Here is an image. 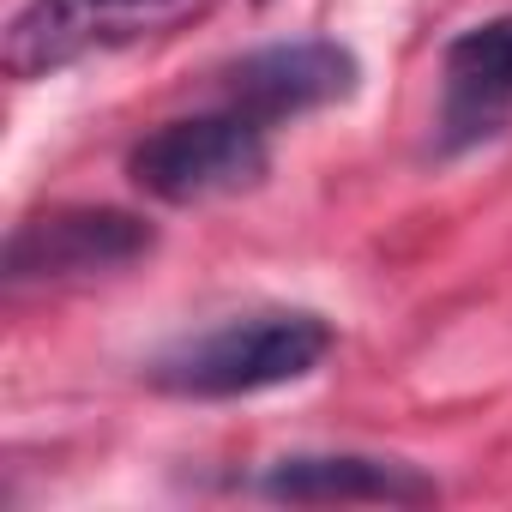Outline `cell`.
Here are the masks:
<instances>
[{
    "instance_id": "8992f818",
    "label": "cell",
    "mask_w": 512,
    "mask_h": 512,
    "mask_svg": "<svg viewBox=\"0 0 512 512\" xmlns=\"http://www.w3.org/2000/svg\"><path fill=\"white\" fill-rule=\"evenodd\" d=\"M260 494L290 500V506H428V500H440V482L422 476L404 458L296 452V458H278L260 476Z\"/></svg>"
},
{
    "instance_id": "7a4b0ae2",
    "label": "cell",
    "mask_w": 512,
    "mask_h": 512,
    "mask_svg": "<svg viewBox=\"0 0 512 512\" xmlns=\"http://www.w3.org/2000/svg\"><path fill=\"white\" fill-rule=\"evenodd\" d=\"M272 127H260L253 115L217 103L205 115H181L163 121L157 133H145L127 157V175L139 193H151L157 205H205L241 187H260L266 163H272Z\"/></svg>"
},
{
    "instance_id": "52a82bcc",
    "label": "cell",
    "mask_w": 512,
    "mask_h": 512,
    "mask_svg": "<svg viewBox=\"0 0 512 512\" xmlns=\"http://www.w3.org/2000/svg\"><path fill=\"white\" fill-rule=\"evenodd\" d=\"M440 79H446V139L452 145L500 133V121L512 115V13L452 37Z\"/></svg>"
},
{
    "instance_id": "5b68a950",
    "label": "cell",
    "mask_w": 512,
    "mask_h": 512,
    "mask_svg": "<svg viewBox=\"0 0 512 512\" xmlns=\"http://www.w3.org/2000/svg\"><path fill=\"white\" fill-rule=\"evenodd\" d=\"M356 55L332 37H302V43H272V49H253L223 73V103L253 115L260 127L332 109L344 97H356Z\"/></svg>"
},
{
    "instance_id": "277c9868",
    "label": "cell",
    "mask_w": 512,
    "mask_h": 512,
    "mask_svg": "<svg viewBox=\"0 0 512 512\" xmlns=\"http://www.w3.org/2000/svg\"><path fill=\"white\" fill-rule=\"evenodd\" d=\"M157 247V229L133 211L115 205H55L25 217L7 235V260L0 278L7 290L25 284H67V278H103V272H127Z\"/></svg>"
},
{
    "instance_id": "3957f363",
    "label": "cell",
    "mask_w": 512,
    "mask_h": 512,
    "mask_svg": "<svg viewBox=\"0 0 512 512\" xmlns=\"http://www.w3.org/2000/svg\"><path fill=\"white\" fill-rule=\"evenodd\" d=\"M217 0H25L7 25V73L49 79L91 55H115L205 19Z\"/></svg>"
},
{
    "instance_id": "6da1fadb",
    "label": "cell",
    "mask_w": 512,
    "mask_h": 512,
    "mask_svg": "<svg viewBox=\"0 0 512 512\" xmlns=\"http://www.w3.org/2000/svg\"><path fill=\"white\" fill-rule=\"evenodd\" d=\"M338 332L314 308H260V314H235L211 332L181 338L151 362V386L175 398H253L290 380H308L332 356Z\"/></svg>"
}]
</instances>
